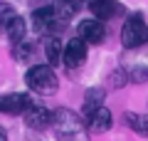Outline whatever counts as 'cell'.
Instances as JSON below:
<instances>
[{
	"label": "cell",
	"mask_w": 148,
	"mask_h": 141,
	"mask_svg": "<svg viewBox=\"0 0 148 141\" xmlns=\"http://www.w3.org/2000/svg\"><path fill=\"white\" fill-rule=\"evenodd\" d=\"M54 134L59 141H89V131L82 116L72 109H57L52 114Z\"/></svg>",
	"instance_id": "1"
},
{
	"label": "cell",
	"mask_w": 148,
	"mask_h": 141,
	"mask_svg": "<svg viewBox=\"0 0 148 141\" xmlns=\"http://www.w3.org/2000/svg\"><path fill=\"white\" fill-rule=\"evenodd\" d=\"M25 82H27V87L32 92H40V94H54L57 87H59L57 74H54V69L49 64H37V67H32L25 74Z\"/></svg>",
	"instance_id": "2"
},
{
	"label": "cell",
	"mask_w": 148,
	"mask_h": 141,
	"mask_svg": "<svg viewBox=\"0 0 148 141\" xmlns=\"http://www.w3.org/2000/svg\"><path fill=\"white\" fill-rule=\"evenodd\" d=\"M148 40V25L143 20V15H131L126 22H123V30H121V42L126 50H136L141 47L143 42Z\"/></svg>",
	"instance_id": "3"
},
{
	"label": "cell",
	"mask_w": 148,
	"mask_h": 141,
	"mask_svg": "<svg viewBox=\"0 0 148 141\" xmlns=\"http://www.w3.org/2000/svg\"><path fill=\"white\" fill-rule=\"evenodd\" d=\"M86 59V42L79 40V37H74V40H69L67 45H64V52H62V62L67 64V67H79V64H84Z\"/></svg>",
	"instance_id": "4"
},
{
	"label": "cell",
	"mask_w": 148,
	"mask_h": 141,
	"mask_svg": "<svg viewBox=\"0 0 148 141\" xmlns=\"http://www.w3.org/2000/svg\"><path fill=\"white\" fill-rule=\"evenodd\" d=\"M32 22H35V30H37V32H42V35L57 32L59 27H62V25L57 22V17H54V12H52V5L37 8V10L32 12Z\"/></svg>",
	"instance_id": "5"
},
{
	"label": "cell",
	"mask_w": 148,
	"mask_h": 141,
	"mask_svg": "<svg viewBox=\"0 0 148 141\" xmlns=\"http://www.w3.org/2000/svg\"><path fill=\"white\" fill-rule=\"evenodd\" d=\"M123 72L133 82H148V52H138L136 57H126Z\"/></svg>",
	"instance_id": "6"
},
{
	"label": "cell",
	"mask_w": 148,
	"mask_h": 141,
	"mask_svg": "<svg viewBox=\"0 0 148 141\" xmlns=\"http://www.w3.org/2000/svg\"><path fill=\"white\" fill-rule=\"evenodd\" d=\"M111 129V111L106 106H96L86 114V131H94V134H104Z\"/></svg>",
	"instance_id": "7"
},
{
	"label": "cell",
	"mask_w": 148,
	"mask_h": 141,
	"mask_svg": "<svg viewBox=\"0 0 148 141\" xmlns=\"http://www.w3.org/2000/svg\"><path fill=\"white\" fill-rule=\"evenodd\" d=\"M106 30L101 25V20H82L79 22V40H84L86 45H99L104 42Z\"/></svg>",
	"instance_id": "8"
},
{
	"label": "cell",
	"mask_w": 148,
	"mask_h": 141,
	"mask_svg": "<svg viewBox=\"0 0 148 141\" xmlns=\"http://www.w3.org/2000/svg\"><path fill=\"white\" fill-rule=\"evenodd\" d=\"M30 97L20 92H12V94H3L0 97V111L3 114H20V111H27L30 106Z\"/></svg>",
	"instance_id": "9"
},
{
	"label": "cell",
	"mask_w": 148,
	"mask_h": 141,
	"mask_svg": "<svg viewBox=\"0 0 148 141\" xmlns=\"http://www.w3.org/2000/svg\"><path fill=\"white\" fill-rule=\"evenodd\" d=\"M27 124H30V129H47L49 124H52V111L45 109V106H27Z\"/></svg>",
	"instance_id": "10"
},
{
	"label": "cell",
	"mask_w": 148,
	"mask_h": 141,
	"mask_svg": "<svg viewBox=\"0 0 148 141\" xmlns=\"http://www.w3.org/2000/svg\"><path fill=\"white\" fill-rule=\"evenodd\" d=\"M89 10L94 12L96 20H111L121 8L116 0H89Z\"/></svg>",
	"instance_id": "11"
},
{
	"label": "cell",
	"mask_w": 148,
	"mask_h": 141,
	"mask_svg": "<svg viewBox=\"0 0 148 141\" xmlns=\"http://www.w3.org/2000/svg\"><path fill=\"white\" fill-rule=\"evenodd\" d=\"M52 12H54V17H57L59 25H64V22H69L77 12H79V5H77V0H59V3L52 5Z\"/></svg>",
	"instance_id": "12"
},
{
	"label": "cell",
	"mask_w": 148,
	"mask_h": 141,
	"mask_svg": "<svg viewBox=\"0 0 148 141\" xmlns=\"http://www.w3.org/2000/svg\"><path fill=\"white\" fill-rule=\"evenodd\" d=\"M5 35H8V40H10L12 45L22 42V40H25V20H22L20 15H15L10 20V25L5 27Z\"/></svg>",
	"instance_id": "13"
},
{
	"label": "cell",
	"mask_w": 148,
	"mask_h": 141,
	"mask_svg": "<svg viewBox=\"0 0 148 141\" xmlns=\"http://www.w3.org/2000/svg\"><path fill=\"white\" fill-rule=\"evenodd\" d=\"M126 121H128V126H131L138 136H148V116L146 114H133V111H128Z\"/></svg>",
	"instance_id": "14"
},
{
	"label": "cell",
	"mask_w": 148,
	"mask_h": 141,
	"mask_svg": "<svg viewBox=\"0 0 148 141\" xmlns=\"http://www.w3.org/2000/svg\"><path fill=\"white\" fill-rule=\"evenodd\" d=\"M45 52H47L49 64H59V59H62V52H64V47H62V42H59L57 37H49V40H47V45H45Z\"/></svg>",
	"instance_id": "15"
},
{
	"label": "cell",
	"mask_w": 148,
	"mask_h": 141,
	"mask_svg": "<svg viewBox=\"0 0 148 141\" xmlns=\"http://www.w3.org/2000/svg\"><path fill=\"white\" fill-rule=\"evenodd\" d=\"M101 102H104V89H89L84 97V111L89 114L91 109H96V106H101Z\"/></svg>",
	"instance_id": "16"
},
{
	"label": "cell",
	"mask_w": 148,
	"mask_h": 141,
	"mask_svg": "<svg viewBox=\"0 0 148 141\" xmlns=\"http://www.w3.org/2000/svg\"><path fill=\"white\" fill-rule=\"evenodd\" d=\"M32 55H35V45L32 42H27V40H22V42H17L15 45V59H30Z\"/></svg>",
	"instance_id": "17"
},
{
	"label": "cell",
	"mask_w": 148,
	"mask_h": 141,
	"mask_svg": "<svg viewBox=\"0 0 148 141\" xmlns=\"http://www.w3.org/2000/svg\"><path fill=\"white\" fill-rule=\"evenodd\" d=\"M12 17H15L12 5H8V3H0V32H5V27L10 25Z\"/></svg>",
	"instance_id": "18"
},
{
	"label": "cell",
	"mask_w": 148,
	"mask_h": 141,
	"mask_svg": "<svg viewBox=\"0 0 148 141\" xmlns=\"http://www.w3.org/2000/svg\"><path fill=\"white\" fill-rule=\"evenodd\" d=\"M0 141H8V131L3 129V126H0Z\"/></svg>",
	"instance_id": "19"
}]
</instances>
